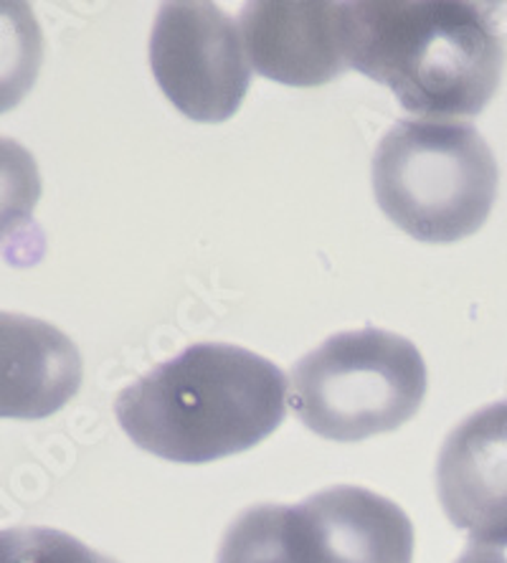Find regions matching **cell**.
I'll return each instance as SVG.
<instances>
[{
  "label": "cell",
  "instance_id": "cell-1",
  "mask_svg": "<svg viewBox=\"0 0 507 563\" xmlns=\"http://www.w3.org/2000/svg\"><path fill=\"white\" fill-rule=\"evenodd\" d=\"M114 413L140 450L206 465L252 450L285 421L287 378L246 347L196 343L120 391Z\"/></svg>",
  "mask_w": 507,
  "mask_h": 563
},
{
  "label": "cell",
  "instance_id": "cell-2",
  "mask_svg": "<svg viewBox=\"0 0 507 563\" xmlns=\"http://www.w3.org/2000/svg\"><path fill=\"white\" fill-rule=\"evenodd\" d=\"M345 44L348 64L429 120L475 118L505 66L493 15L462 0L345 3Z\"/></svg>",
  "mask_w": 507,
  "mask_h": 563
},
{
  "label": "cell",
  "instance_id": "cell-3",
  "mask_svg": "<svg viewBox=\"0 0 507 563\" xmlns=\"http://www.w3.org/2000/svg\"><path fill=\"white\" fill-rule=\"evenodd\" d=\"M495 155L456 120H401L373 155V194L406 234L452 244L477 234L497 198Z\"/></svg>",
  "mask_w": 507,
  "mask_h": 563
},
{
  "label": "cell",
  "instance_id": "cell-4",
  "mask_svg": "<svg viewBox=\"0 0 507 563\" xmlns=\"http://www.w3.org/2000/svg\"><path fill=\"white\" fill-rule=\"evenodd\" d=\"M427 363L406 338L378 328L328 338L293 368L289 404L299 421L332 442L394 432L421 409Z\"/></svg>",
  "mask_w": 507,
  "mask_h": 563
},
{
  "label": "cell",
  "instance_id": "cell-5",
  "mask_svg": "<svg viewBox=\"0 0 507 563\" xmlns=\"http://www.w3.org/2000/svg\"><path fill=\"white\" fill-rule=\"evenodd\" d=\"M150 66L173 107L196 122L234 118L252 81L234 21L201 0L161 8L150 36Z\"/></svg>",
  "mask_w": 507,
  "mask_h": 563
},
{
  "label": "cell",
  "instance_id": "cell-6",
  "mask_svg": "<svg viewBox=\"0 0 507 563\" xmlns=\"http://www.w3.org/2000/svg\"><path fill=\"white\" fill-rule=\"evenodd\" d=\"M287 563H411L414 526L384 495L335 485L297 505H272Z\"/></svg>",
  "mask_w": 507,
  "mask_h": 563
},
{
  "label": "cell",
  "instance_id": "cell-7",
  "mask_svg": "<svg viewBox=\"0 0 507 563\" xmlns=\"http://www.w3.org/2000/svg\"><path fill=\"white\" fill-rule=\"evenodd\" d=\"M239 33L262 77L287 87H320L348 66L345 3H249Z\"/></svg>",
  "mask_w": 507,
  "mask_h": 563
},
{
  "label": "cell",
  "instance_id": "cell-8",
  "mask_svg": "<svg viewBox=\"0 0 507 563\" xmlns=\"http://www.w3.org/2000/svg\"><path fill=\"white\" fill-rule=\"evenodd\" d=\"M447 518L477 543H507V401L470 413L439 454Z\"/></svg>",
  "mask_w": 507,
  "mask_h": 563
},
{
  "label": "cell",
  "instance_id": "cell-9",
  "mask_svg": "<svg viewBox=\"0 0 507 563\" xmlns=\"http://www.w3.org/2000/svg\"><path fill=\"white\" fill-rule=\"evenodd\" d=\"M81 376L69 335L38 318L0 312V419L52 417L79 394Z\"/></svg>",
  "mask_w": 507,
  "mask_h": 563
},
{
  "label": "cell",
  "instance_id": "cell-10",
  "mask_svg": "<svg viewBox=\"0 0 507 563\" xmlns=\"http://www.w3.org/2000/svg\"><path fill=\"white\" fill-rule=\"evenodd\" d=\"M44 64V33L26 3H0V114L26 97Z\"/></svg>",
  "mask_w": 507,
  "mask_h": 563
},
{
  "label": "cell",
  "instance_id": "cell-11",
  "mask_svg": "<svg viewBox=\"0 0 507 563\" xmlns=\"http://www.w3.org/2000/svg\"><path fill=\"white\" fill-rule=\"evenodd\" d=\"M41 198V173L26 147L0 137V246L31 227Z\"/></svg>",
  "mask_w": 507,
  "mask_h": 563
},
{
  "label": "cell",
  "instance_id": "cell-12",
  "mask_svg": "<svg viewBox=\"0 0 507 563\" xmlns=\"http://www.w3.org/2000/svg\"><path fill=\"white\" fill-rule=\"evenodd\" d=\"M0 563H120L64 531L38 526L0 531Z\"/></svg>",
  "mask_w": 507,
  "mask_h": 563
},
{
  "label": "cell",
  "instance_id": "cell-13",
  "mask_svg": "<svg viewBox=\"0 0 507 563\" xmlns=\"http://www.w3.org/2000/svg\"><path fill=\"white\" fill-rule=\"evenodd\" d=\"M216 563H287L269 505H256L241 512L223 536Z\"/></svg>",
  "mask_w": 507,
  "mask_h": 563
},
{
  "label": "cell",
  "instance_id": "cell-14",
  "mask_svg": "<svg viewBox=\"0 0 507 563\" xmlns=\"http://www.w3.org/2000/svg\"><path fill=\"white\" fill-rule=\"evenodd\" d=\"M454 563H507V543L470 541L467 549Z\"/></svg>",
  "mask_w": 507,
  "mask_h": 563
}]
</instances>
